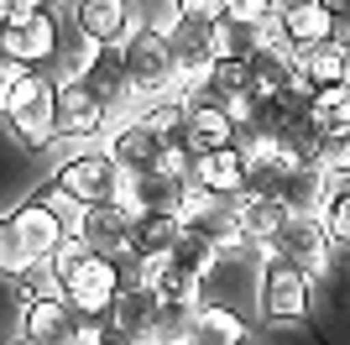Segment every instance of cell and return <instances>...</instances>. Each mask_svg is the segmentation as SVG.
I'll list each match as a JSON object with an SVG mask.
<instances>
[{"label":"cell","instance_id":"6da1fadb","mask_svg":"<svg viewBox=\"0 0 350 345\" xmlns=\"http://www.w3.org/2000/svg\"><path fill=\"white\" fill-rule=\"evenodd\" d=\"M68 230H73V215L58 209V199L47 188H37L27 204H16L11 215L0 220V272L21 277L31 261H47Z\"/></svg>","mask_w":350,"mask_h":345},{"label":"cell","instance_id":"7a4b0ae2","mask_svg":"<svg viewBox=\"0 0 350 345\" xmlns=\"http://www.w3.org/2000/svg\"><path fill=\"white\" fill-rule=\"evenodd\" d=\"M120 47H126V73H131V89H136V110H146L152 100H167V94H183L173 37H167L162 27L142 21Z\"/></svg>","mask_w":350,"mask_h":345},{"label":"cell","instance_id":"3957f363","mask_svg":"<svg viewBox=\"0 0 350 345\" xmlns=\"http://www.w3.org/2000/svg\"><path fill=\"white\" fill-rule=\"evenodd\" d=\"M53 183H58L63 194H73L79 204H105V199H126L131 172L110 157V146H105V142H84L73 157L58 162Z\"/></svg>","mask_w":350,"mask_h":345},{"label":"cell","instance_id":"277c9868","mask_svg":"<svg viewBox=\"0 0 350 345\" xmlns=\"http://www.w3.org/2000/svg\"><path fill=\"white\" fill-rule=\"evenodd\" d=\"M267 257H282L293 267H304L314 283H324V277L335 272V235H329L324 215H293L278 230V241L267 246Z\"/></svg>","mask_w":350,"mask_h":345},{"label":"cell","instance_id":"5b68a950","mask_svg":"<svg viewBox=\"0 0 350 345\" xmlns=\"http://www.w3.org/2000/svg\"><path fill=\"white\" fill-rule=\"evenodd\" d=\"M120 288H126V257H110V251H94V257L79 267V272L63 283V293H68V303L79 309L84 319H110V309H116Z\"/></svg>","mask_w":350,"mask_h":345},{"label":"cell","instance_id":"8992f818","mask_svg":"<svg viewBox=\"0 0 350 345\" xmlns=\"http://www.w3.org/2000/svg\"><path fill=\"white\" fill-rule=\"evenodd\" d=\"M110 105L84 84V79H58V142H105L110 131Z\"/></svg>","mask_w":350,"mask_h":345},{"label":"cell","instance_id":"52a82bcc","mask_svg":"<svg viewBox=\"0 0 350 345\" xmlns=\"http://www.w3.org/2000/svg\"><path fill=\"white\" fill-rule=\"evenodd\" d=\"M256 298H262V314L267 319L293 324V319H304L308 309H314V277H308L304 267L282 261V257H267V272H262Z\"/></svg>","mask_w":350,"mask_h":345},{"label":"cell","instance_id":"ba28073f","mask_svg":"<svg viewBox=\"0 0 350 345\" xmlns=\"http://www.w3.org/2000/svg\"><path fill=\"white\" fill-rule=\"evenodd\" d=\"M105 146H110V157L131 172V178H142V172L162 168V157H167V146H173V142H167L146 115H126V120H116V126L105 131Z\"/></svg>","mask_w":350,"mask_h":345},{"label":"cell","instance_id":"9c48e42d","mask_svg":"<svg viewBox=\"0 0 350 345\" xmlns=\"http://www.w3.org/2000/svg\"><path fill=\"white\" fill-rule=\"evenodd\" d=\"M58 42H63V16L53 5L27 16V21H5L0 27V53L16 58V63H31V68H53Z\"/></svg>","mask_w":350,"mask_h":345},{"label":"cell","instance_id":"30bf717a","mask_svg":"<svg viewBox=\"0 0 350 345\" xmlns=\"http://www.w3.org/2000/svg\"><path fill=\"white\" fill-rule=\"evenodd\" d=\"M157 309H162V293L126 267V288H120L110 319H105L110 324V345H136L142 335H152L157 330Z\"/></svg>","mask_w":350,"mask_h":345},{"label":"cell","instance_id":"8fae6325","mask_svg":"<svg viewBox=\"0 0 350 345\" xmlns=\"http://www.w3.org/2000/svg\"><path fill=\"white\" fill-rule=\"evenodd\" d=\"M5 126L27 152H47L58 142V79H47L37 94H27L16 110H5Z\"/></svg>","mask_w":350,"mask_h":345},{"label":"cell","instance_id":"7c38bea8","mask_svg":"<svg viewBox=\"0 0 350 345\" xmlns=\"http://www.w3.org/2000/svg\"><path fill=\"white\" fill-rule=\"evenodd\" d=\"M73 230H84V241L110 251V257H126V251H131V230H136V209L126 199L84 204V215L73 220Z\"/></svg>","mask_w":350,"mask_h":345},{"label":"cell","instance_id":"4fadbf2b","mask_svg":"<svg viewBox=\"0 0 350 345\" xmlns=\"http://www.w3.org/2000/svg\"><path fill=\"white\" fill-rule=\"evenodd\" d=\"M84 324H89V319L68 303V293L31 298V303H27V319H21V330H27L31 340H42V345H79Z\"/></svg>","mask_w":350,"mask_h":345},{"label":"cell","instance_id":"5bb4252c","mask_svg":"<svg viewBox=\"0 0 350 345\" xmlns=\"http://www.w3.org/2000/svg\"><path fill=\"white\" fill-rule=\"evenodd\" d=\"M68 21L100 42H126L142 27V5L136 0H68Z\"/></svg>","mask_w":350,"mask_h":345},{"label":"cell","instance_id":"9a60e30c","mask_svg":"<svg viewBox=\"0 0 350 345\" xmlns=\"http://www.w3.org/2000/svg\"><path fill=\"white\" fill-rule=\"evenodd\" d=\"M84 84L110 105L116 120H120V115H136V89H131V73H126V47H120V42H105L100 63L84 73Z\"/></svg>","mask_w":350,"mask_h":345},{"label":"cell","instance_id":"2e32d148","mask_svg":"<svg viewBox=\"0 0 350 345\" xmlns=\"http://www.w3.org/2000/svg\"><path fill=\"white\" fill-rule=\"evenodd\" d=\"M251 68H256V89H293L298 73H304V53L282 31L267 27V37L251 47Z\"/></svg>","mask_w":350,"mask_h":345},{"label":"cell","instance_id":"e0dca14e","mask_svg":"<svg viewBox=\"0 0 350 345\" xmlns=\"http://www.w3.org/2000/svg\"><path fill=\"white\" fill-rule=\"evenodd\" d=\"M193 183H204L215 199H241L246 194V146H215L193 157Z\"/></svg>","mask_w":350,"mask_h":345},{"label":"cell","instance_id":"ac0fdd59","mask_svg":"<svg viewBox=\"0 0 350 345\" xmlns=\"http://www.w3.org/2000/svg\"><path fill=\"white\" fill-rule=\"evenodd\" d=\"M272 31H282V37L304 53V47L335 37V11H329V0H288V5H278Z\"/></svg>","mask_w":350,"mask_h":345},{"label":"cell","instance_id":"d6986e66","mask_svg":"<svg viewBox=\"0 0 350 345\" xmlns=\"http://www.w3.org/2000/svg\"><path fill=\"white\" fill-rule=\"evenodd\" d=\"M235 215H241V235L267 251V246L278 241V230L293 220V209L278 194H241V199H235Z\"/></svg>","mask_w":350,"mask_h":345},{"label":"cell","instance_id":"ffe728a7","mask_svg":"<svg viewBox=\"0 0 350 345\" xmlns=\"http://www.w3.org/2000/svg\"><path fill=\"white\" fill-rule=\"evenodd\" d=\"M178 235H183V215L173 209H142L136 215V230H131V261H146V257H173Z\"/></svg>","mask_w":350,"mask_h":345},{"label":"cell","instance_id":"44dd1931","mask_svg":"<svg viewBox=\"0 0 350 345\" xmlns=\"http://www.w3.org/2000/svg\"><path fill=\"white\" fill-rule=\"evenodd\" d=\"M335 178L319 168V162H293L288 168V183H282V199H288L293 215H319L324 199H329Z\"/></svg>","mask_w":350,"mask_h":345},{"label":"cell","instance_id":"7402d4cb","mask_svg":"<svg viewBox=\"0 0 350 345\" xmlns=\"http://www.w3.org/2000/svg\"><path fill=\"white\" fill-rule=\"evenodd\" d=\"M304 84L308 89H329V84H350V47L324 37V42L304 47Z\"/></svg>","mask_w":350,"mask_h":345},{"label":"cell","instance_id":"603a6c76","mask_svg":"<svg viewBox=\"0 0 350 345\" xmlns=\"http://www.w3.org/2000/svg\"><path fill=\"white\" fill-rule=\"evenodd\" d=\"M209 89H215L230 110H241V105L256 94V68H251V58L246 53H225L215 63V73H209Z\"/></svg>","mask_w":350,"mask_h":345},{"label":"cell","instance_id":"cb8c5ba5","mask_svg":"<svg viewBox=\"0 0 350 345\" xmlns=\"http://www.w3.org/2000/svg\"><path fill=\"white\" fill-rule=\"evenodd\" d=\"M251 324L241 319V309L235 303H225V298H204L199 303V340L204 345H241V340H251Z\"/></svg>","mask_w":350,"mask_h":345},{"label":"cell","instance_id":"d4e9b609","mask_svg":"<svg viewBox=\"0 0 350 345\" xmlns=\"http://www.w3.org/2000/svg\"><path fill=\"white\" fill-rule=\"evenodd\" d=\"M100 53H105V42L100 37H89L84 27H63V42H58V58H53V68H58V79H84L94 63H100Z\"/></svg>","mask_w":350,"mask_h":345},{"label":"cell","instance_id":"484cf974","mask_svg":"<svg viewBox=\"0 0 350 345\" xmlns=\"http://www.w3.org/2000/svg\"><path fill=\"white\" fill-rule=\"evenodd\" d=\"M173 261H183L189 272H199L209 283L215 277V267L225 261V251H219L215 241H209L204 230H193V225H183V235H178V246H173Z\"/></svg>","mask_w":350,"mask_h":345},{"label":"cell","instance_id":"4316f807","mask_svg":"<svg viewBox=\"0 0 350 345\" xmlns=\"http://www.w3.org/2000/svg\"><path fill=\"white\" fill-rule=\"evenodd\" d=\"M152 288H157L167 303H204L209 298V283L199 272H189L183 261H173V257L162 261V272H157V283H152Z\"/></svg>","mask_w":350,"mask_h":345},{"label":"cell","instance_id":"83f0119b","mask_svg":"<svg viewBox=\"0 0 350 345\" xmlns=\"http://www.w3.org/2000/svg\"><path fill=\"white\" fill-rule=\"evenodd\" d=\"M94 251H100V246H89V241H84V230H68V235H63V246H58V251H53L47 261H53L58 283H68V277L79 272V267H84V261L94 257Z\"/></svg>","mask_w":350,"mask_h":345},{"label":"cell","instance_id":"f1b7e54d","mask_svg":"<svg viewBox=\"0 0 350 345\" xmlns=\"http://www.w3.org/2000/svg\"><path fill=\"white\" fill-rule=\"evenodd\" d=\"M308 110L319 115L324 126H350V84H329V89H314Z\"/></svg>","mask_w":350,"mask_h":345},{"label":"cell","instance_id":"f546056e","mask_svg":"<svg viewBox=\"0 0 350 345\" xmlns=\"http://www.w3.org/2000/svg\"><path fill=\"white\" fill-rule=\"evenodd\" d=\"M319 168L329 172V178H350V126H329V136H324V152H319Z\"/></svg>","mask_w":350,"mask_h":345},{"label":"cell","instance_id":"4dcf8cb0","mask_svg":"<svg viewBox=\"0 0 350 345\" xmlns=\"http://www.w3.org/2000/svg\"><path fill=\"white\" fill-rule=\"evenodd\" d=\"M324 225L335 235V246H350V183L345 188H329V199H324Z\"/></svg>","mask_w":350,"mask_h":345},{"label":"cell","instance_id":"1f68e13d","mask_svg":"<svg viewBox=\"0 0 350 345\" xmlns=\"http://www.w3.org/2000/svg\"><path fill=\"white\" fill-rule=\"evenodd\" d=\"M225 16L246 21V27H272L278 21V0H225Z\"/></svg>","mask_w":350,"mask_h":345},{"label":"cell","instance_id":"d6a6232c","mask_svg":"<svg viewBox=\"0 0 350 345\" xmlns=\"http://www.w3.org/2000/svg\"><path fill=\"white\" fill-rule=\"evenodd\" d=\"M16 345H42V340H31V335H21V340H16Z\"/></svg>","mask_w":350,"mask_h":345},{"label":"cell","instance_id":"836d02e7","mask_svg":"<svg viewBox=\"0 0 350 345\" xmlns=\"http://www.w3.org/2000/svg\"><path fill=\"white\" fill-rule=\"evenodd\" d=\"M241 345H251V340H241Z\"/></svg>","mask_w":350,"mask_h":345},{"label":"cell","instance_id":"e575fe53","mask_svg":"<svg viewBox=\"0 0 350 345\" xmlns=\"http://www.w3.org/2000/svg\"><path fill=\"white\" fill-rule=\"evenodd\" d=\"M345 47H350V42H345Z\"/></svg>","mask_w":350,"mask_h":345}]
</instances>
